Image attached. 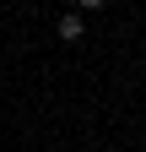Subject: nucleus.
I'll use <instances>...</instances> for the list:
<instances>
[{
    "mask_svg": "<svg viewBox=\"0 0 146 152\" xmlns=\"http://www.w3.org/2000/svg\"><path fill=\"white\" fill-rule=\"evenodd\" d=\"M54 33H60L65 44H81V33H87V22H81V11H65V16H60V27H54Z\"/></svg>",
    "mask_w": 146,
    "mask_h": 152,
    "instance_id": "1",
    "label": "nucleus"
},
{
    "mask_svg": "<svg viewBox=\"0 0 146 152\" xmlns=\"http://www.w3.org/2000/svg\"><path fill=\"white\" fill-rule=\"evenodd\" d=\"M76 6H81V11H98V6H108V0H76Z\"/></svg>",
    "mask_w": 146,
    "mask_h": 152,
    "instance_id": "2",
    "label": "nucleus"
}]
</instances>
